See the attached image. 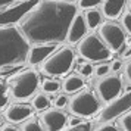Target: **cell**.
<instances>
[{"mask_svg":"<svg viewBox=\"0 0 131 131\" xmlns=\"http://www.w3.org/2000/svg\"><path fill=\"white\" fill-rule=\"evenodd\" d=\"M127 0H102V15L107 19H116L122 13Z\"/></svg>","mask_w":131,"mask_h":131,"instance_id":"cell-15","label":"cell"},{"mask_svg":"<svg viewBox=\"0 0 131 131\" xmlns=\"http://www.w3.org/2000/svg\"><path fill=\"white\" fill-rule=\"evenodd\" d=\"M99 37H100L103 43L106 44L107 47L113 52H119L121 49L124 47L125 43V31L124 28L119 24L113 22V19H109L106 22L100 24L99 28Z\"/></svg>","mask_w":131,"mask_h":131,"instance_id":"cell-8","label":"cell"},{"mask_svg":"<svg viewBox=\"0 0 131 131\" xmlns=\"http://www.w3.org/2000/svg\"><path fill=\"white\" fill-rule=\"evenodd\" d=\"M85 34H87V24H85V21H84V15L77 12L74 15V18L71 19V22H69L65 40L68 43H71V44H75V43L80 41Z\"/></svg>","mask_w":131,"mask_h":131,"instance_id":"cell-14","label":"cell"},{"mask_svg":"<svg viewBox=\"0 0 131 131\" xmlns=\"http://www.w3.org/2000/svg\"><path fill=\"white\" fill-rule=\"evenodd\" d=\"M118 127L121 130L125 131H131V111H125L124 113L119 115V121H118Z\"/></svg>","mask_w":131,"mask_h":131,"instance_id":"cell-21","label":"cell"},{"mask_svg":"<svg viewBox=\"0 0 131 131\" xmlns=\"http://www.w3.org/2000/svg\"><path fill=\"white\" fill-rule=\"evenodd\" d=\"M130 9H131V2H130Z\"/></svg>","mask_w":131,"mask_h":131,"instance_id":"cell-38","label":"cell"},{"mask_svg":"<svg viewBox=\"0 0 131 131\" xmlns=\"http://www.w3.org/2000/svg\"><path fill=\"white\" fill-rule=\"evenodd\" d=\"M111 71H113V72H116V71H119L121 69V66H122V62L119 59H115V60H112V63H111Z\"/></svg>","mask_w":131,"mask_h":131,"instance_id":"cell-32","label":"cell"},{"mask_svg":"<svg viewBox=\"0 0 131 131\" xmlns=\"http://www.w3.org/2000/svg\"><path fill=\"white\" fill-rule=\"evenodd\" d=\"M109 71H111V66L107 65V63H100V65H97L93 69V72H94L97 77H102L105 74H109Z\"/></svg>","mask_w":131,"mask_h":131,"instance_id":"cell-28","label":"cell"},{"mask_svg":"<svg viewBox=\"0 0 131 131\" xmlns=\"http://www.w3.org/2000/svg\"><path fill=\"white\" fill-rule=\"evenodd\" d=\"M83 15H84V21H85V24H87V28L93 30V28H97V27L100 25L102 12H99L97 9H94V7L85 9V12H84Z\"/></svg>","mask_w":131,"mask_h":131,"instance_id":"cell-17","label":"cell"},{"mask_svg":"<svg viewBox=\"0 0 131 131\" xmlns=\"http://www.w3.org/2000/svg\"><path fill=\"white\" fill-rule=\"evenodd\" d=\"M40 83V78L34 69H24L21 72H15L9 77L7 84L10 89V94L16 100H27L36 93Z\"/></svg>","mask_w":131,"mask_h":131,"instance_id":"cell-3","label":"cell"},{"mask_svg":"<svg viewBox=\"0 0 131 131\" xmlns=\"http://www.w3.org/2000/svg\"><path fill=\"white\" fill-rule=\"evenodd\" d=\"M3 130H18V127L16 125H10V124H6L3 127Z\"/></svg>","mask_w":131,"mask_h":131,"instance_id":"cell-35","label":"cell"},{"mask_svg":"<svg viewBox=\"0 0 131 131\" xmlns=\"http://www.w3.org/2000/svg\"><path fill=\"white\" fill-rule=\"evenodd\" d=\"M78 6L81 9H90V7H96L97 5H100L102 0H77Z\"/></svg>","mask_w":131,"mask_h":131,"instance_id":"cell-25","label":"cell"},{"mask_svg":"<svg viewBox=\"0 0 131 131\" xmlns=\"http://www.w3.org/2000/svg\"><path fill=\"white\" fill-rule=\"evenodd\" d=\"M21 130L24 131H40L43 130L41 124H40V121H37L34 118H27L25 121H22V125H21Z\"/></svg>","mask_w":131,"mask_h":131,"instance_id":"cell-20","label":"cell"},{"mask_svg":"<svg viewBox=\"0 0 131 131\" xmlns=\"http://www.w3.org/2000/svg\"><path fill=\"white\" fill-rule=\"evenodd\" d=\"M68 107L71 113L80 118H90L99 112L100 103L97 96H94L90 90H81L74 97H71V100L68 102Z\"/></svg>","mask_w":131,"mask_h":131,"instance_id":"cell-6","label":"cell"},{"mask_svg":"<svg viewBox=\"0 0 131 131\" xmlns=\"http://www.w3.org/2000/svg\"><path fill=\"white\" fill-rule=\"evenodd\" d=\"M66 113L60 111L58 107H52V109H44L40 116V124H41L43 130L47 131H59L63 130L66 125Z\"/></svg>","mask_w":131,"mask_h":131,"instance_id":"cell-11","label":"cell"},{"mask_svg":"<svg viewBox=\"0 0 131 131\" xmlns=\"http://www.w3.org/2000/svg\"><path fill=\"white\" fill-rule=\"evenodd\" d=\"M75 60V52L71 47L56 49L46 60L41 62V72L49 77H59L71 69Z\"/></svg>","mask_w":131,"mask_h":131,"instance_id":"cell-4","label":"cell"},{"mask_svg":"<svg viewBox=\"0 0 131 131\" xmlns=\"http://www.w3.org/2000/svg\"><path fill=\"white\" fill-rule=\"evenodd\" d=\"M58 49V43H34V46L30 47L27 62L31 65H38L43 60H46Z\"/></svg>","mask_w":131,"mask_h":131,"instance_id":"cell-12","label":"cell"},{"mask_svg":"<svg viewBox=\"0 0 131 131\" xmlns=\"http://www.w3.org/2000/svg\"><path fill=\"white\" fill-rule=\"evenodd\" d=\"M66 130H71V131H77V130L89 131V130H91V124H90V122H85V121H80L78 124L72 125V127H68Z\"/></svg>","mask_w":131,"mask_h":131,"instance_id":"cell-27","label":"cell"},{"mask_svg":"<svg viewBox=\"0 0 131 131\" xmlns=\"http://www.w3.org/2000/svg\"><path fill=\"white\" fill-rule=\"evenodd\" d=\"M93 65L90 63L89 60L87 62H83V63H80L78 65V68H77V71H78V74L80 75H83V77H89V75H91L93 74Z\"/></svg>","mask_w":131,"mask_h":131,"instance_id":"cell-22","label":"cell"},{"mask_svg":"<svg viewBox=\"0 0 131 131\" xmlns=\"http://www.w3.org/2000/svg\"><path fill=\"white\" fill-rule=\"evenodd\" d=\"M41 90L46 94H54L60 90V83L53 78H46L41 84Z\"/></svg>","mask_w":131,"mask_h":131,"instance_id":"cell-19","label":"cell"},{"mask_svg":"<svg viewBox=\"0 0 131 131\" xmlns=\"http://www.w3.org/2000/svg\"><path fill=\"white\" fill-rule=\"evenodd\" d=\"M7 94H6V84L0 80V109H5L7 105Z\"/></svg>","mask_w":131,"mask_h":131,"instance_id":"cell-24","label":"cell"},{"mask_svg":"<svg viewBox=\"0 0 131 131\" xmlns=\"http://www.w3.org/2000/svg\"><path fill=\"white\" fill-rule=\"evenodd\" d=\"M125 77L128 78V81L131 83V59L125 63Z\"/></svg>","mask_w":131,"mask_h":131,"instance_id":"cell-33","label":"cell"},{"mask_svg":"<svg viewBox=\"0 0 131 131\" xmlns=\"http://www.w3.org/2000/svg\"><path fill=\"white\" fill-rule=\"evenodd\" d=\"M84 87V78L80 74H71L63 80L62 89L65 90V93H77Z\"/></svg>","mask_w":131,"mask_h":131,"instance_id":"cell-16","label":"cell"},{"mask_svg":"<svg viewBox=\"0 0 131 131\" xmlns=\"http://www.w3.org/2000/svg\"><path fill=\"white\" fill-rule=\"evenodd\" d=\"M22 68V65H6L0 68V75L2 77H6V75H13L15 72H18Z\"/></svg>","mask_w":131,"mask_h":131,"instance_id":"cell-23","label":"cell"},{"mask_svg":"<svg viewBox=\"0 0 131 131\" xmlns=\"http://www.w3.org/2000/svg\"><path fill=\"white\" fill-rule=\"evenodd\" d=\"M49 105H50V99L47 97L46 93H38L32 99V107L36 111H44L49 107Z\"/></svg>","mask_w":131,"mask_h":131,"instance_id":"cell-18","label":"cell"},{"mask_svg":"<svg viewBox=\"0 0 131 131\" xmlns=\"http://www.w3.org/2000/svg\"><path fill=\"white\" fill-rule=\"evenodd\" d=\"M40 0H18L10 5L0 7V27L13 25L19 22Z\"/></svg>","mask_w":131,"mask_h":131,"instance_id":"cell-7","label":"cell"},{"mask_svg":"<svg viewBox=\"0 0 131 131\" xmlns=\"http://www.w3.org/2000/svg\"><path fill=\"white\" fill-rule=\"evenodd\" d=\"M13 2H18V0H0V7L6 6V5H10Z\"/></svg>","mask_w":131,"mask_h":131,"instance_id":"cell-34","label":"cell"},{"mask_svg":"<svg viewBox=\"0 0 131 131\" xmlns=\"http://www.w3.org/2000/svg\"><path fill=\"white\" fill-rule=\"evenodd\" d=\"M30 52V41L13 25L0 27V68L6 65H24Z\"/></svg>","mask_w":131,"mask_h":131,"instance_id":"cell-2","label":"cell"},{"mask_svg":"<svg viewBox=\"0 0 131 131\" xmlns=\"http://www.w3.org/2000/svg\"><path fill=\"white\" fill-rule=\"evenodd\" d=\"M54 2H62V3H75L77 0H54Z\"/></svg>","mask_w":131,"mask_h":131,"instance_id":"cell-36","label":"cell"},{"mask_svg":"<svg viewBox=\"0 0 131 131\" xmlns=\"http://www.w3.org/2000/svg\"><path fill=\"white\" fill-rule=\"evenodd\" d=\"M78 53L89 62H103L111 59L112 50L103 43V40L99 36L89 34L78 41Z\"/></svg>","mask_w":131,"mask_h":131,"instance_id":"cell-5","label":"cell"},{"mask_svg":"<svg viewBox=\"0 0 131 131\" xmlns=\"http://www.w3.org/2000/svg\"><path fill=\"white\" fill-rule=\"evenodd\" d=\"M34 113V107L32 105L28 103H12L6 107L5 111V116L10 124H19L25 121L27 118H30Z\"/></svg>","mask_w":131,"mask_h":131,"instance_id":"cell-13","label":"cell"},{"mask_svg":"<svg viewBox=\"0 0 131 131\" xmlns=\"http://www.w3.org/2000/svg\"><path fill=\"white\" fill-rule=\"evenodd\" d=\"M128 109H131V90L122 96L113 97L112 100H107L106 105L99 109V122L112 121Z\"/></svg>","mask_w":131,"mask_h":131,"instance_id":"cell-9","label":"cell"},{"mask_svg":"<svg viewBox=\"0 0 131 131\" xmlns=\"http://www.w3.org/2000/svg\"><path fill=\"white\" fill-rule=\"evenodd\" d=\"M122 90V80L119 75H102L99 77L97 83H96V91L97 96L100 97V100L107 102L112 100L113 97L119 96Z\"/></svg>","mask_w":131,"mask_h":131,"instance_id":"cell-10","label":"cell"},{"mask_svg":"<svg viewBox=\"0 0 131 131\" xmlns=\"http://www.w3.org/2000/svg\"><path fill=\"white\" fill-rule=\"evenodd\" d=\"M124 52H122V58H130L131 56V40H127L125 38V43H124Z\"/></svg>","mask_w":131,"mask_h":131,"instance_id":"cell-31","label":"cell"},{"mask_svg":"<svg viewBox=\"0 0 131 131\" xmlns=\"http://www.w3.org/2000/svg\"><path fill=\"white\" fill-rule=\"evenodd\" d=\"M77 6L54 0H40L19 21V30L30 43H60L66 38L68 27Z\"/></svg>","mask_w":131,"mask_h":131,"instance_id":"cell-1","label":"cell"},{"mask_svg":"<svg viewBox=\"0 0 131 131\" xmlns=\"http://www.w3.org/2000/svg\"><path fill=\"white\" fill-rule=\"evenodd\" d=\"M121 21H122V27H124V30L127 31L128 34H131V10L130 12H124L122 13Z\"/></svg>","mask_w":131,"mask_h":131,"instance_id":"cell-26","label":"cell"},{"mask_svg":"<svg viewBox=\"0 0 131 131\" xmlns=\"http://www.w3.org/2000/svg\"><path fill=\"white\" fill-rule=\"evenodd\" d=\"M3 124V118H2V116H0V125Z\"/></svg>","mask_w":131,"mask_h":131,"instance_id":"cell-37","label":"cell"},{"mask_svg":"<svg viewBox=\"0 0 131 131\" xmlns=\"http://www.w3.org/2000/svg\"><path fill=\"white\" fill-rule=\"evenodd\" d=\"M99 130H106V131H115L116 130V127L115 125H112V122L111 121H107V122H100V125H99Z\"/></svg>","mask_w":131,"mask_h":131,"instance_id":"cell-30","label":"cell"},{"mask_svg":"<svg viewBox=\"0 0 131 131\" xmlns=\"http://www.w3.org/2000/svg\"><path fill=\"white\" fill-rule=\"evenodd\" d=\"M68 97L65 94H59L56 99H54V107H58V109H62V107L68 106Z\"/></svg>","mask_w":131,"mask_h":131,"instance_id":"cell-29","label":"cell"}]
</instances>
